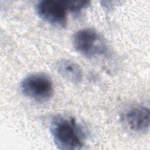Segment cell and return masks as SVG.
I'll list each match as a JSON object with an SVG mask.
<instances>
[{"label": "cell", "mask_w": 150, "mask_h": 150, "mask_svg": "<svg viewBox=\"0 0 150 150\" xmlns=\"http://www.w3.org/2000/svg\"><path fill=\"white\" fill-rule=\"evenodd\" d=\"M50 131L53 141L59 149H79L84 144V130L73 117H54L51 123Z\"/></svg>", "instance_id": "cell-1"}, {"label": "cell", "mask_w": 150, "mask_h": 150, "mask_svg": "<svg viewBox=\"0 0 150 150\" xmlns=\"http://www.w3.org/2000/svg\"><path fill=\"white\" fill-rule=\"evenodd\" d=\"M72 42L75 49L86 56H100L107 51V45L103 37L91 29L77 30L73 36Z\"/></svg>", "instance_id": "cell-2"}, {"label": "cell", "mask_w": 150, "mask_h": 150, "mask_svg": "<svg viewBox=\"0 0 150 150\" xmlns=\"http://www.w3.org/2000/svg\"><path fill=\"white\" fill-rule=\"evenodd\" d=\"M22 93L26 97L39 101H46L53 94V86L50 79L43 74H30L21 83Z\"/></svg>", "instance_id": "cell-3"}, {"label": "cell", "mask_w": 150, "mask_h": 150, "mask_svg": "<svg viewBox=\"0 0 150 150\" xmlns=\"http://www.w3.org/2000/svg\"><path fill=\"white\" fill-rule=\"evenodd\" d=\"M35 11L39 18L56 27L64 28L67 23L69 11L66 0H43L35 6Z\"/></svg>", "instance_id": "cell-4"}, {"label": "cell", "mask_w": 150, "mask_h": 150, "mask_svg": "<svg viewBox=\"0 0 150 150\" xmlns=\"http://www.w3.org/2000/svg\"><path fill=\"white\" fill-rule=\"evenodd\" d=\"M122 121L129 130L137 133H145L149 127V110L144 106L132 107L124 114Z\"/></svg>", "instance_id": "cell-5"}, {"label": "cell", "mask_w": 150, "mask_h": 150, "mask_svg": "<svg viewBox=\"0 0 150 150\" xmlns=\"http://www.w3.org/2000/svg\"><path fill=\"white\" fill-rule=\"evenodd\" d=\"M55 66L59 74L69 81L79 83L81 81L83 72L76 63L67 59H61L56 62Z\"/></svg>", "instance_id": "cell-6"}, {"label": "cell", "mask_w": 150, "mask_h": 150, "mask_svg": "<svg viewBox=\"0 0 150 150\" xmlns=\"http://www.w3.org/2000/svg\"><path fill=\"white\" fill-rule=\"evenodd\" d=\"M69 11L71 12H78L86 8L90 4L88 1H70L66 0Z\"/></svg>", "instance_id": "cell-7"}]
</instances>
